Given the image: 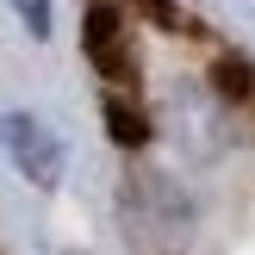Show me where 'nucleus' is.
Returning <instances> with one entry per match:
<instances>
[{"label":"nucleus","instance_id":"nucleus-1","mask_svg":"<svg viewBox=\"0 0 255 255\" xmlns=\"http://www.w3.org/2000/svg\"><path fill=\"white\" fill-rule=\"evenodd\" d=\"M81 50H87V62H94V75L106 87H131L137 94V50H131V19H125V6L94 0V6H87V25H81Z\"/></svg>","mask_w":255,"mask_h":255},{"label":"nucleus","instance_id":"nucleus-2","mask_svg":"<svg viewBox=\"0 0 255 255\" xmlns=\"http://www.w3.org/2000/svg\"><path fill=\"white\" fill-rule=\"evenodd\" d=\"M0 143H6L12 168H19L37 193H56V181H62V143H56V131H50L37 112H6V119H0Z\"/></svg>","mask_w":255,"mask_h":255},{"label":"nucleus","instance_id":"nucleus-3","mask_svg":"<svg viewBox=\"0 0 255 255\" xmlns=\"http://www.w3.org/2000/svg\"><path fill=\"white\" fill-rule=\"evenodd\" d=\"M106 131H112V143L119 149H143L149 143V112H143V100L131 94V87H106Z\"/></svg>","mask_w":255,"mask_h":255},{"label":"nucleus","instance_id":"nucleus-4","mask_svg":"<svg viewBox=\"0 0 255 255\" xmlns=\"http://www.w3.org/2000/svg\"><path fill=\"white\" fill-rule=\"evenodd\" d=\"M212 75H218V94L224 100H255V69H249V56H218L212 62Z\"/></svg>","mask_w":255,"mask_h":255},{"label":"nucleus","instance_id":"nucleus-5","mask_svg":"<svg viewBox=\"0 0 255 255\" xmlns=\"http://www.w3.org/2000/svg\"><path fill=\"white\" fill-rule=\"evenodd\" d=\"M12 12H19V25L37 37V44H44L50 25H56V6H50V0H12Z\"/></svg>","mask_w":255,"mask_h":255},{"label":"nucleus","instance_id":"nucleus-6","mask_svg":"<svg viewBox=\"0 0 255 255\" xmlns=\"http://www.w3.org/2000/svg\"><path fill=\"white\" fill-rule=\"evenodd\" d=\"M125 6H137L149 25H162V31H181V6H174V0H125Z\"/></svg>","mask_w":255,"mask_h":255},{"label":"nucleus","instance_id":"nucleus-7","mask_svg":"<svg viewBox=\"0 0 255 255\" xmlns=\"http://www.w3.org/2000/svg\"><path fill=\"white\" fill-rule=\"evenodd\" d=\"M249 106H255V100H249Z\"/></svg>","mask_w":255,"mask_h":255}]
</instances>
